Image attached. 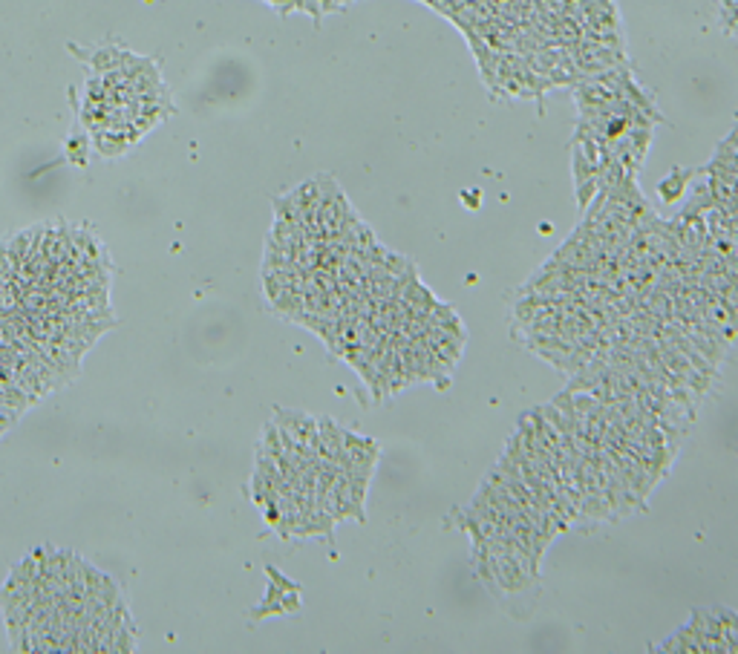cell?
Returning a JSON list of instances; mask_svg holds the SVG:
<instances>
[{"label":"cell","instance_id":"obj_1","mask_svg":"<svg viewBox=\"0 0 738 654\" xmlns=\"http://www.w3.org/2000/svg\"><path fill=\"white\" fill-rule=\"evenodd\" d=\"M266 577H268V589H266L263 603L251 611V620H263V617H275V615H294L300 608V585L292 582L289 577H283V571H277L275 565H266Z\"/></svg>","mask_w":738,"mask_h":654},{"label":"cell","instance_id":"obj_2","mask_svg":"<svg viewBox=\"0 0 738 654\" xmlns=\"http://www.w3.org/2000/svg\"><path fill=\"white\" fill-rule=\"evenodd\" d=\"M275 424L294 439L297 444L318 449V421L306 413H294V410H275Z\"/></svg>","mask_w":738,"mask_h":654},{"label":"cell","instance_id":"obj_3","mask_svg":"<svg viewBox=\"0 0 738 654\" xmlns=\"http://www.w3.org/2000/svg\"><path fill=\"white\" fill-rule=\"evenodd\" d=\"M340 453H344V430L335 427L332 418H321L318 421V456L340 465Z\"/></svg>","mask_w":738,"mask_h":654},{"label":"cell","instance_id":"obj_4","mask_svg":"<svg viewBox=\"0 0 738 654\" xmlns=\"http://www.w3.org/2000/svg\"><path fill=\"white\" fill-rule=\"evenodd\" d=\"M692 176H695V170H681V168H675V170L669 173L666 179L658 185V196L666 202V205H672V202L681 199L683 190H687V182L692 179Z\"/></svg>","mask_w":738,"mask_h":654},{"label":"cell","instance_id":"obj_5","mask_svg":"<svg viewBox=\"0 0 738 654\" xmlns=\"http://www.w3.org/2000/svg\"><path fill=\"white\" fill-rule=\"evenodd\" d=\"M87 150H90V142H87V135H70L66 139V156H70V161H75L78 168H84L87 165Z\"/></svg>","mask_w":738,"mask_h":654},{"label":"cell","instance_id":"obj_6","mask_svg":"<svg viewBox=\"0 0 738 654\" xmlns=\"http://www.w3.org/2000/svg\"><path fill=\"white\" fill-rule=\"evenodd\" d=\"M716 615L721 617V625H724V632H727L733 651H738V615L733 608H716Z\"/></svg>","mask_w":738,"mask_h":654},{"label":"cell","instance_id":"obj_7","mask_svg":"<svg viewBox=\"0 0 738 654\" xmlns=\"http://www.w3.org/2000/svg\"><path fill=\"white\" fill-rule=\"evenodd\" d=\"M464 202H468V208H479V194H464Z\"/></svg>","mask_w":738,"mask_h":654}]
</instances>
